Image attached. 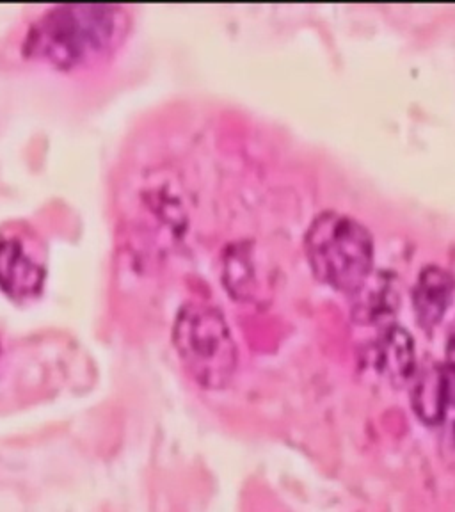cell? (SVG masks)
Instances as JSON below:
<instances>
[{
    "mask_svg": "<svg viewBox=\"0 0 455 512\" xmlns=\"http://www.w3.org/2000/svg\"><path fill=\"white\" fill-rule=\"evenodd\" d=\"M128 31L130 16L120 6H57L29 27L22 52L59 72H77L109 59Z\"/></svg>",
    "mask_w": 455,
    "mask_h": 512,
    "instance_id": "6da1fadb",
    "label": "cell"
},
{
    "mask_svg": "<svg viewBox=\"0 0 455 512\" xmlns=\"http://www.w3.org/2000/svg\"><path fill=\"white\" fill-rule=\"evenodd\" d=\"M313 274L344 294H356L374 265V240L367 228L344 214L322 212L304 235Z\"/></svg>",
    "mask_w": 455,
    "mask_h": 512,
    "instance_id": "7a4b0ae2",
    "label": "cell"
},
{
    "mask_svg": "<svg viewBox=\"0 0 455 512\" xmlns=\"http://www.w3.org/2000/svg\"><path fill=\"white\" fill-rule=\"evenodd\" d=\"M173 345L192 381L221 390L237 370V345L221 312L208 304H185L176 315Z\"/></svg>",
    "mask_w": 455,
    "mask_h": 512,
    "instance_id": "3957f363",
    "label": "cell"
},
{
    "mask_svg": "<svg viewBox=\"0 0 455 512\" xmlns=\"http://www.w3.org/2000/svg\"><path fill=\"white\" fill-rule=\"evenodd\" d=\"M45 281V265L20 237L0 239V290L15 301L34 299Z\"/></svg>",
    "mask_w": 455,
    "mask_h": 512,
    "instance_id": "277c9868",
    "label": "cell"
},
{
    "mask_svg": "<svg viewBox=\"0 0 455 512\" xmlns=\"http://www.w3.org/2000/svg\"><path fill=\"white\" fill-rule=\"evenodd\" d=\"M454 288V276L443 267L429 265L420 272L413 288V308L422 328L432 329L443 319Z\"/></svg>",
    "mask_w": 455,
    "mask_h": 512,
    "instance_id": "5b68a950",
    "label": "cell"
},
{
    "mask_svg": "<svg viewBox=\"0 0 455 512\" xmlns=\"http://www.w3.org/2000/svg\"><path fill=\"white\" fill-rule=\"evenodd\" d=\"M376 367L393 386H402L415 376V344L406 329L388 326L376 345Z\"/></svg>",
    "mask_w": 455,
    "mask_h": 512,
    "instance_id": "8992f818",
    "label": "cell"
},
{
    "mask_svg": "<svg viewBox=\"0 0 455 512\" xmlns=\"http://www.w3.org/2000/svg\"><path fill=\"white\" fill-rule=\"evenodd\" d=\"M452 397V383L445 365L432 363L422 368L413 386V408L425 424H440Z\"/></svg>",
    "mask_w": 455,
    "mask_h": 512,
    "instance_id": "52a82bcc",
    "label": "cell"
},
{
    "mask_svg": "<svg viewBox=\"0 0 455 512\" xmlns=\"http://www.w3.org/2000/svg\"><path fill=\"white\" fill-rule=\"evenodd\" d=\"M445 367L448 370V376H450V383L455 384V320L450 329V335H448L447 344V363Z\"/></svg>",
    "mask_w": 455,
    "mask_h": 512,
    "instance_id": "ba28073f",
    "label": "cell"
}]
</instances>
